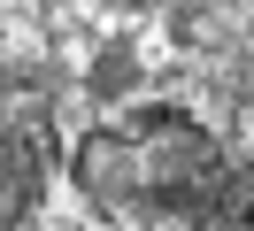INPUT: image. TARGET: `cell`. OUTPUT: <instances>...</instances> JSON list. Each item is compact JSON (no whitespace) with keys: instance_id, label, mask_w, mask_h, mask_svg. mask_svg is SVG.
Masks as SVG:
<instances>
[{"instance_id":"7a4b0ae2","label":"cell","mask_w":254,"mask_h":231,"mask_svg":"<svg viewBox=\"0 0 254 231\" xmlns=\"http://www.w3.org/2000/svg\"><path fill=\"white\" fill-rule=\"evenodd\" d=\"M31 177H39V169H31V147L0 123V224H16V216L31 208Z\"/></svg>"},{"instance_id":"6da1fadb","label":"cell","mask_w":254,"mask_h":231,"mask_svg":"<svg viewBox=\"0 0 254 231\" xmlns=\"http://www.w3.org/2000/svg\"><path fill=\"white\" fill-rule=\"evenodd\" d=\"M85 185L108 208H154V216H192L223 193V162L200 131L177 116H146L131 139H93L85 147Z\"/></svg>"},{"instance_id":"3957f363","label":"cell","mask_w":254,"mask_h":231,"mask_svg":"<svg viewBox=\"0 0 254 231\" xmlns=\"http://www.w3.org/2000/svg\"><path fill=\"white\" fill-rule=\"evenodd\" d=\"M131 77H139L131 46H108V54H100V70H93V92H100V100H116V92H131Z\"/></svg>"}]
</instances>
